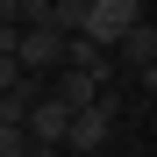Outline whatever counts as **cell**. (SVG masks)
<instances>
[{
  "instance_id": "obj_4",
  "label": "cell",
  "mask_w": 157,
  "mask_h": 157,
  "mask_svg": "<svg viewBox=\"0 0 157 157\" xmlns=\"http://www.w3.org/2000/svg\"><path fill=\"white\" fill-rule=\"evenodd\" d=\"M14 64H21V71H57V64H64V36H57V29H21Z\"/></svg>"
},
{
  "instance_id": "obj_7",
  "label": "cell",
  "mask_w": 157,
  "mask_h": 157,
  "mask_svg": "<svg viewBox=\"0 0 157 157\" xmlns=\"http://www.w3.org/2000/svg\"><path fill=\"white\" fill-rule=\"evenodd\" d=\"M78 21H86V0H50V21H43V29H57V36H78Z\"/></svg>"
},
{
  "instance_id": "obj_6",
  "label": "cell",
  "mask_w": 157,
  "mask_h": 157,
  "mask_svg": "<svg viewBox=\"0 0 157 157\" xmlns=\"http://www.w3.org/2000/svg\"><path fill=\"white\" fill-rule=\"evenodd\" d=\"M100 93H107L100 78H86L78 64H57V100H64V107H86V100H100Z\"/></svg>"
},
{
  "instance_id": "obj_10",
  "label": "cell",
  "mask_w": 157,
  "mask_h": 157,
  "mask_svg": "<svg viewBox=\"0 0 157 157\" xmlns=\"http://www.w3.org/2000/svg\"><path fill=\"white\" fill-rule=\"evenodd\" d=\"M21 157H64L57 143H29V150H21Z\"/></svg>"
},
{
  "instance_id": "obj_2",
  "label": "cell",
  "mask_w": 157,
  "mask_h": 157,
  "mask_svg": "<svg viewBox=\"0 0 157 157\" xmlns=\"http://www.w3.org/2000/svg\"><path fill=\"white\" fill-rule=\"evenodd\" d=\"M136 21H143V7H136V0H86L78 36H86V43H100V50H114L128 29H136Z\"/></svg>"
},
{
  "instance_id": "obj_5",
  "label": "cell",
  "mask_w": 157,
  "mask_h": 157,
  "mask_svg": "<svg viewBox=\"0 0 157 157\" xmlns=\"http://www.w3.org/2000/svg\"><path fill=\"white\" fill-rule=\"evenodd\" d=\"M114 50H121L128 64H136V78H143V93H150V78H157V64H150V57H157V29H150V21H136V29H128V36L114 43Z\"/></svg>"
},
{
  "instance_id": "obj_3",
  "label": "cell",
  "mask_w": 157,
  "mask_h": 157,
  "mask_svg": "<svg viewBox=\"0 0 157 157\" xmlns=\"http://www.w3.org/2000/svg\"><path fill=\"white\" fill-rule=\"evenodd\" d=\"M64 121H71L64 100H57V93H36V100H29V114H21V136H29V143H57V150H64Z\"/></svg>"
},
{
  "instance_id": "obj_1",
  "label": "cell",
  "mask_w": 157,
  "mask_h": 157,
  "mask_svg": "<svg viewBox=\"0 0 157 157\" xmlns=\"http://www.w3.org/2000/svg\"><path fill=\"white\" fill-rule=\"evenodd\" d=\"M114 93H100V100H86V107H71V121H64V157H93L100 143L114 136Z\"/></svg>"
},
{
  "instance_id": "obj_8",
  "label": "cell",
  "mask_w": 157,
  "mask_h": 157,
  "mask_svg": "<svg viewBox=\"0 0 157 157\" xmlns=\"http://www.w3.org/2000/svg\"><path fill=\"white\" fill-rule=\"evenodd\" d=\"M29 136H21V121H0V157H21Z\"/></svg>"
},
{
  "instance_id": "obj_9",
  "label": "cell",
  "mask_w": 157,
  "mask_h": 157,
  "mask_svg": "<svg viewBox=\"0 0 157 157\" xmlns=\"http://www.w3.org/2000/svg\"><path fill=\"white\" fill-rule=\"evenodd\" d=\"M14 78H21V64H14V57H0V93H7Z\"/></svg>"
}]
</instances>
